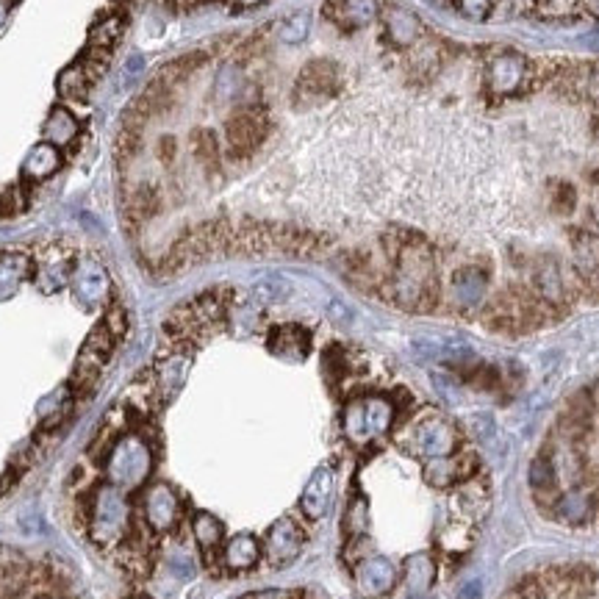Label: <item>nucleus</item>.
<instances>
[{
  "label": "nucleus",
  "instance_id": "1",
  "mask_svg": "<svg viewBox=\"0 0 599 599\" xmlns=\"http://www.w3.org/2000/svg\"><path fill=\"white\" fill-rule=\"evenodd\" d=\"M383 250L392 261L389 292L397 306L408 311H430L439 303V275L430 245L411 231H389L383 236Z\"/></svg>",
  "mask_w": 599,
  "mask_h": 599
},
{
  "label": "nucleus",
  "instance_id": "2",
  "mask_svg": "<svg viewBox=\"0 0 599 599\" xmlns=\"http://www.w3.org/2000/svg\"><path fill=\"white\" fill-rule=\"evenodd\" d=\"M150 475H153V447L142 433L125 430L111 441L106 453V477L111 486L131 494L145 489Z\"/></svg>",
  "mask_w": 599,
  "mask_h": 599
},
{
  "label": "nucleus",
  "instance_id": "3",
  "mask_svg": "<svg viewBox=\"0 0 599 599\" xmlns=\"http://www.w3.org/2000/svg\"><path fill=\"white\" fill-rule=\"evenodd\" d=\"M397 419V405L383 394H361L353 397L342 408V433L353 447H372L389 430Z\"/></svg>",
  "mask_w": 599,
  "mask_h": 599
},
{
  "label": "nucleus",
  "instance_id": "4",
  "mask_svg": "<svg viewBox=\"0 0 599 599\" xmlns=\"http://www.w3.org/2000/svg\"><path fill=\"white\" fill-rule=\"evenodd\" d=\"M86 530L89 538L100 547H114L120 544L128 530H131V505L125 491L117 486H100L92 500H89V516H86Z\"/></svg>",
  "mask_w": 599,
  "mask_h": 599
},
{
  "label": "nucleus",
  "instance_id": "5",
  "mask_svg": "<svg viewBox=\"0 0 599 599\" xmlns=\"http://www.w3.org/2000/svg\"><path fill=\"white\" fill-rule=\"evenodd\" d=\"M114 333L106 328V322L100 319L98 325L89 331L86 336V342L81 344V353L75 358V367H73V378H70V392L73 397H86V394L95 392V386L103 378V372L109 367L111 355H114Z\"/></svg>",
  "mask_w": 599,
  "mask_h": 599
},
{
  "label": "nucleus",
  "instance_id": "6",
  "mask_svg": "<svg viewBox=\"0 0 599 599\" xmlns=\"http://www.w3.org/2000/svg\"><path fill=\"white\" fill-rule=\"evenodd\" d=\"M400 441H403L408 453L430 461V458L453 455L458 450V430L447 416L428 411V414H422L411 422V428Z\"/></svg>",
  "mask_w": 599,
  "mask_h": 599
},
{
  "label": "nucleus",
  "instance_id": "7",
  "mask_svg": "<svg viewBox=\"0 0 599 599\" xmlns=\"http://www.w3.org/2000/svg\"><path fill=\"white\" fill-rule=\"evenodd\" d=\"M339 89H342V70H339V64L331 62V59H314L297 75L292 98L300 109L322 106V103L336 98Z\"/></svg>",
  "mask_w": 599,
  "mask_h": 599
},
{
  "label": "nucleus",
  "instance_id": "8",
  "mask_svg": "<svg viewBox=\"0 0 599 599\" xmlns=\"http://www.w3.org/2000/svg\"><path fill=\"white\" fill-rule=\"evenodd\" d=\"M269 136V117L267 111L258 106H245L236 114L228 117L225 123V147L231 150L236 159L253 156L258 147L267 142Z\"/></svg>",
  "mask_w": 599,
  "mask_h": 599
},
{
  "label": "nucleus",
  "instance_id": "9",
  "mask_svg": "<svg viewBox=\"0 0 599 599\" xmlns=\"http://www.w3.org/2000/svg\"><path fill=\"white\" fill-rule=\"evenodd\" d=\"M184 516V502L170 483H153L142 489V519L150 527V533L167 536L172 533Z\"/></svg>",
  "mask_w": 599,
  "mask_h": 599
},
{
  "label": "nucleus",
  "instance_id": "10",
  "mask_svg": "<svg viewBox=\"0 0 599 599\" xmlns=\"http://www.w3.org/2000/svg\"><path fill=\"white\" fill-rule=\"evenodd\" d=\"M70 286H73L75 303L86 311H98L109 303L111 275L98 258H78Z\"/></svg>",
  "mask_w": 599,
  "mask_h": 599
},
{
  "label": "nucleus",
  "instance_id": "11",
  "mask_svg": "<svg viewBox=\"0 0 599 599\" xmlns=\"http://www.w3.org/2000/svg\"><path fill=\"white\" fill-rule=\"evenodd\" d=\"M353 580L355 591L361 597L380 599L392 594L397 580H400V572H397L392 558H386V555H367V558H361V561L355 563Z\"/></svg>",
  "mask_w": 599,
  "mask_h": 599
},
{
  "label": "nucleus",
  "instance_id": "12",
  "mask_svg": "<svg viewBox=\"0 0 599 599\" xmlns=\"http://www.w3.org/2000/svg\"><path fill=\"white\" fill-rule=\"evenodd\" d=\"M192 369V350L189 347H178L167 355H161L153 367V375H150V386H153V394L159 403H167L175 394L184 389L186 375Z\"/></svg>",
  "mask_w": 599,
  "mask_h": 599
},
{
  "label": "nucleus",
  "instance_id": "13",
  "mask_svg": "<svg viewBox=\"0 0 599 599\" xmlns=\"http://www.w3.org/2000/svg\"><path fill=\"white\" fill-rule=\"evenodd\" d=\"M527 78H530V62L514 50L497 53L486 67V84H489L491 95H497V98L516 95L527 84Z\"/></svg>",
  "mask_w": 599,
  "mask_h": 599
},
{
  "label": "nucleus",
  "instance_id": "14",
  "mask_svg": "<svg viewBox=\"0 0 599 599\" xmlns=\"http://www.w3.org/2000/svg\"><path fill=\"white\" fill-rule=\"evenodd\" d=\"M264 558L272 566H286L292 563L303 547H306V533L303 527L294 522L292 516H281L269 525L267 536H264Z\"/></svg>",
  "mask_w": 599,
  "mask_h": 599
},
{
  "label": "nucleus",
  "instance_id": "15",
  "mask_svg": "<svg viewBox=\"0 0 599 599\" xmlns=\"http://www.w3.org/2000/svg\"><path fill=\"white\" fill-rule=\"evenodd\" d=\"M380 0H325L322 17L344 34H353L380 20Z\"/></svg>",
  "mask_w": 599,
  "mask_h": 599
},
{
  "label": "nucleus",
  "instance_id": "16",
  "mask_svg": "<svg viewBox=\"0 0 599 599\" xmlns=\"http://www.w3.org/2000/svg\"><path fill=\"white\" fill-rule=\"evenodd\" d=\"M75 261L70 253H64L62 247H50L45 256L34 264V283L42 294L62 292L64 286H70L73 281Z\"/></svg>",
  "mask_w": 599,
  "mask_h": 599
},
{
  "label": "nucleus",
  "instance_id": "17",
  "mask_svg": "<svg viewBox=\"0 0 599 599\" xmlns=\"http://www.w3.org/2000/svg\"><path fill=\"white\" fill-rule=\"evenodd\" d=\"M333 494H336V469L331 464H322L308 477L306 489L300 494V511L317 522L331 511Z\"/></svg>",
  "mask_w": 599,
  "mask_h": 599
},
{
  "label": "nucleus",
  "instance_id": "18",
  "mask_svg": "<svg viewBox=\"0 0 599 599\" xmlns=\"http://www.w3.org/2000/svg\"><path fill=\"white\" fill-rule=\"evenodd\" d=\"M380 23H383V37L389 39V45L400 50L414 48L416 42L422 39V34H425L419 17L403 9V6H386L380 12Z\"/></svg>",
  "mask_w": 599,
  "mask_h": 599
},
{
  "label": "nucleus",
  "instance_id": "19",
  "mask_svg": "<svg viewBox=\"0 0 599 599\" xmlns=\"http://www.w3.org/2000/svg\"><path fill=\"white\" fill-rule=\"evenodd\" d=\"M267 347L283 361H303L311 353V333L303 325H278L269 331Z\"/></svg>",
  "mask_w": 599,
  "mask_h": 599
},
{
  "label": "nucleus",
  "instance_id": "20",
  "mask_svg": "<svg viewBox=\"0 0 599 599\" xmlns=\"http://www.w3.org/2000/svg\"><path fill=\"white\" fill-rule=\"evenodd\" d=\"M436 561L430 558L428 552H414L408 555L403 563V586L408 599H422L428 597L430 588L436 586Z\"/></svg>",
  "mask_w": 599,
  "mask_h": 599
},
{
  "label": "nucleus",
  "instance_id": "21",
  "mask_svg": "<svg viewBox=\"0 0 599 599\" xmlns=\"http://www.w3.org/2000/svg\"><path fill=\"white\" fill-rule=\"evenodd\" d=\"M472 458L469 455H444V458H430L425 464V483L433 489H453L461 480L472 475Z\"/></svg>",
  "mask_w": 599,
  "mask_h": 599
},
{
  "label": "nucleus",
  "instance_id": "22",
  "mask_svg": "<svg viewBox=\"0 0 599 599\" xmlns=\"http://www.w3.org/2000/svg\"><path fill=\"white\" fill-rule=\"evenodd\" d=\"M62 150L56 145H50V142H39L28 150V156L23 159V181L28 184H42V181H48L53 178L56 172L62 170Z\"/></svg>",
  "mask_w": 599,
  "mask_h": 599
},
{
  "label": "nucleus",
  "instance_id": "23",
  "mask_svg": "<svg viewBox=\"0 0 599 599\" xmlns=\"http://www.w3.org/2000/svg\"><path fill=\"white\" fill-rule=\"evenodd\" d=\"M261 558H264V547H261V541H258L256 536H250V533L231 536L222 544V563H225V569H231V572H247V569H253Z\"/></svg>",
  "mask_w": 599,
  "mask_h": 599
},
{
  "label": "nucleus",
  "instance_id": "24",
  "mask_svg": "<svg viewBox=\"0 0 599 599\" xmlns=\"http://www.w3.org/2000/svg\"><path fill=\"white\" fill-rule=\"evenodd\" d=\"M81 134V123H78V117H75L73 111L67 109V106H53L48 111V117H45V123H42V136H45V142L50 145H56L59 150L64 147H70Z\"/></svg>",
  "mask_w": 599,
  "mask_h": 599
},
{
  "label": "nucleus",
  "instance_id": "25",
  "mask_svg": "<svg viewBox=\"0 0 599 599\" xmlns=\"http://www.w3.org/2000/svg\"><path fill=\"white\" fill-rule=\"evenodd\" d=\"M450 289H453V297L458 306H477L486 297V292H489V272L480 267H461L453 275Z\"/></svg>",
  "mask_w": 599,
  "mask_h": 599
},
{
  "label": "nucleus",
  "instance_id": "26",
  "mask_svg": "<svg viewBox=\"0 0 599 599\" xmlns=\"http://www.w3.org/2000/svg\"><path fill=\"white\" fill-rule=\"evenodd\" d=\"M34 272V261L23 253H0V303L20 292V286Z\"/></svg>",
  "mask_w": 599,
  "mask_h": 599
},
{
  "label": "nucleus",
  "instance_id": "27",
  "mask_svg": "<svg viewBox=\"0 0 599 599\" xmlns=\"http://www.w3.org/2000/svg\"><path fill=\"white\" fill-rule=\"evenodd\" d=\"M206 53L203 50H192V53H184V56H178V59H170L167 64H161L159 73L153 75V81H159V84H164L167 89H178V86L184 84L186 78H192V75L206 64Z\"/></svg>",
  "mask_w": 599,
  "mask_h": 599
},
{
  "label": "nucleus",
  "instance_id": "28",
  "mask_svg": "<svg viewBox=\"0 0 599 599\" xmlns=\"http://www.w3.org/2000/svg\"><path fill=\"white\" fill-rule=\"evenodd\" d=\"M536 294L544 306L558 308L566 303V283H563L561 267L552 258L541 261V267L536 269Z\"/></svg>",
  "mask_w": 599,
  "mask_h": 599
},
{
  "label": "nucleus",
  "instance_id": "29",
  "mask_svg": "<svg viewBox=\"0 0 599 599\" xmlns=\"http://www.w3.org/2000/svg\"><path fill=\"white\" fill-rule=\"evenodd\" d=\"M125 28H128V20H125L123 12H111L98 17L92 28H89V48L95 50H111L120 45V39H123Z\"/></svg>",
  "mask_w": 599,
  "mask_h": 599
},
{
  "label": "nucleus",
  "instance_id": "30",
  "mask_svg": "<svg viewBox=\"0 0 599 599\" xmlns=\"http://www.w3.org/2000/svg\"><path fill=\"white\" fill-rule=\"evenodd\" d=\"M594 494L586 489H572V491H563L558 502H555V514L563 522H569V525H580V522H588L591 514H594Z\"/></svg>",
  "mask_w": 599,
  "mask_h": 599
},
{
  "label": "nucleus",
  "instance_id": "31",
  "mask_svg": "<svg viewBox=\"0 0 599 599\" xmlns=\"http://www.w3.org/2000/svg\"><path fill=\"white\" fill-rule=\"evenodd\" d=\"M92 86H95V81L89 78V73H86L81 62L64 67L62 73H59V78H56V89H59V95H62V100H67V103H86Z\"/></svg>",
  "mask_w": 599,
  "mask_h": 599
},
{
  "label": "nucleus",
  "instance_id": "32",
  "mask_svg": "<svg viewBox=\"0 0 599 599\" xmlns=\"http://www.w3.org/2000/svg\"><path fill=\"white\" fill-rule=\"evenodd\" d=\"M192 536H195L197 547L203 552L220 550L222 544H225V525H222L220 516L208 514V511H197L192 516Z\"/></svg>",
  "mask_w": 599,
  "mask_h": 599
},
{
  "label": "nucleus",
  "instance_id": "33",
  "mask_svg": "<svg viewBox=\"0 0 599 599\" xmlns=\"http://www.w3.org/2000/svg\"><path fill=\"white\" fill-rule=\"evenodd\" d=\"M147 120H142L136 111H128L125 114L123 125H120V131H117V139H114V150H117V159H134L136 153H139V145H142V125Z\"/></svg>",
  "mask_w": 599,
  "mask_h": 599
},
{
  "label": "nucleus",
  "instance_id": "34",
  "mask_svg": "<svg viewBox=\"0 0 599 599\" xmlns=\"http://www.w3.org/2000/svg\"><path fill=\"white\" fill-rule=\"evenodd\" d=\"M192 153H195L197 164L206 172L220 170V139H217V134L211 128H197L195 134H192Z\"/></svg>",
  "mask_w": 599,
  "mask_h": 599
},
{
  "label": "nucleus",
  "instance_id": "35",
  "mask_svg": "<svg viewBox=\"0 0 599 599\" xmlns=\"http://www.w3.org/2000/svg\"><path fill=\"white\" fill-rule=\"evenodd\" d=\"M159 211V189L150 184H139L128 195V203H125V214L134 222H145L150 220L153 214Z\"/></svg>",
  "mask_w": 599,
  "mask_h": 599
},
{
  "label": "nucleus",
  "instance_id": "36",
  "mask_svg": "<svg viewBox=\"0 0 599 599\" xmlns=\"http://www.w3.org/2000/svg\"><path fill=\"white\" fill-rule=\"evenodd\" d=\"M527 480H530V489L538 491V494H550V491L558 489V469H555L550 453H541L530 461Z\"/></svg>",
  "mask_w": 599,
  "mask_h": 599
},
{
  "label": "nucleus",
  "instance_id": "37",
  "mask_svg": "<svg viewBox=\"0 0 599 599\" xmlns=\"http://www.w3.org/2000/svg\"><path fill=\"white\" fill-rule=\"evenodd\" d=\"M580 9H583L580 0H533V12L541 20H569Z\"/></svg>",
  "mask_w": 599,
  "mask_h": 599
},
{
  "label": "nucleus",
  "instance_id": "38",
  "mask_svg": "<svg viewBox=\"0 0 599 599\" xmlns=\"http://www.w3.org/2000/svg\"><path fill=\"white\" fill-rule=\"evenodd\" d=\"M308 34H311V14L308 12L292 14L278 25V37L289 45H300L303 39H308Z\"/></svg>",
  "mask_w": 599,
  "mask_h": 599
},
{
  "label": "nucleus",
  "instance_id": "39",
  "mask_svg": "<svg viewBox=\"0 0 599 599\" xmlns=\"http://www.w3.org/2000/svg\"><path fill=\"white\" fill-rule=\"evenodd\" d=\"M494 6H497V0H455V9L472 23H486L494 14Z\"/></svg>",
  "mask_w": 599,
  "mask_h": 599
},
{
  "label": "nucleus",
  "instance_id": "40",
  "mask_svg": "<svg viewBox=\"0 0 599 599\" xmlns=\"http://www.w3.org/2000/svg\"><path fill=\"white\" fill-rule=\"evenodd\" d=\"M28 203V197H25V186L23 184H14L9 189H3L0 192V217H14V214H20Z\"/></svg>",
  "mask_w": 599,
  "mask_h": 599
},
{
  "label": "nucleus",
  "instance_id": "41",
  "mask_svg": "<svg viewBox=\"0 0 599 599\" xmlns=\"http://www.w3.org/2000/svg\"><path fill=\"white\" fill-rule=\"evenodd\" d=\"M367 500L364 497H355L347 508V533L350 536H361L369 525V514H367Z\"/></svg>",
  "mask_w": 599,
  "mask_h": 599
},
{
  "label": "nucleus",
  "instance_id": "42",
  "mask_svg": "<svg viewBox=\"0 0 599 599\" xmlns=\"http://www.w3.org/2000/svg\"><path fill=\"white\" fill-rule=\"evenodd\" d=\"M577 195H575V186L572 184H558L552 186V211H558V214H572L575 211Z\"/></svg>",
  "mask_w": 599,
  "mask_h": 599
},
{
  "label": "nucleus",
  "instance_id": "43",
  "mask_svg": "<svg viewBox=\"0 0 599 599\" xmlns=\"http://www.w3.org/2000/svg\"><path fill=\"white\" fill-rule=\"evenodd\" d=\"M170 572L178 580H192L197 575V563L189 555H172L170 558Z\"/></svg>",
  "mask_w": 599,
  "mask_h": 599
},
{
  "label": "nucleus",
  "instance_id": "44",
  "mask_svg": "<svg viewBox=\"0 0 599 599\" xmlns=\"http://www.w3.org/2000/svg\"><path fill=\"white\" fill-rule=\"evenodd\" d=\"M103 322H106V328L114 333V339H123V333L128 331V317H125V311L120 306H114L111 311H106Z\"/></svg>",
  "mask_w": 599,
  "mask_h": 599
},
{
  "label": "nucleus",
  "instance_id": "45",
  "mask_svg": "<svg viewBox=\"0 0 599 599\" xmlns=\"http://www.w3.org/2000/svg\"><path fill=\"white\" fill-rule=\"evenodd\" d=\"M483 580H466L464 586L458 588V594H455V599H483Z\"/></svg>",
  "mask_w": 599,
  "mask_h": 599
},
{
  "label": "nucleus",
  "instance_id": "46",
  "mask_svg": "<svg viewBox=\"0 0 599 599\" xmlns=\"http://www.w3.org/2000/svg\"><path fill=\"white\" fill-rule=\"evenodd\" d=\"M159 156L164 161L175 159V139L172 136H161L159 139Z\"/></svg>",
  "mask_w": 599,
  "mask_h": 599
},
{
  "label": "nucleus",
  "instance_id": "47",
  "mask_svg": "<svg viewBox=\"0 0 599 599\" xmlns=\"http://www.w3.org/2000/svg\"><path fill=\"white\" fill-rule=\"evenodd\" d=\"M264 0H231V9H236V12H245V9H256V6H261Z\"/></svg>",
  "mask_w": 599,
  "mask_h": 599
},
{
  "label": "nucleus",
  "instance_id": "48",
  "mask_svg": "<svg viewBox=\"0 0 599 599\" xmlns=\"http://www.w3.org/2000/svg\"><path fill=\"white\" fill-rule=\"evenodd\" d=\"M583 12H588L594 20H599V0H580Z\"/></svg>",
  "mask_w": 599,
  "mask_h": 599
},
{
  "label": "nucleus",
  "instance_id": "49",
  "mask_svg": "<svg viewBox=\"0 0 599 599\" xmlns=\"http://www.w3.org/2000/svg\"><path fill=\"white\" fill-rule=\"evenodd\" d=\"M253 599H289V594L286 591H261Z\"/></svg>",
  "mask_w": 599,
  "mask_h": 599
},
{
  "label": "nucleus",
  "instance_id": "50",
  "mask_svg": "<svg viewBox=\"0 0 599 599\" xmlns=\"http://www.w3.org/2000/svg\"><path fill=\"white\" fill-rule=\"evenodd\" d=\"M12 12V0H0V28L6 23V17Z\"/></svg>",
  "mask_w": 599,
  "mask_h": 599
},
{
  "label": "nucleus",
  "instance_id": "51",
  "mask_svg": "<svg viewBox=\"0 0 599 599\" xmlns=\"http://www.w3.org/2000/svg\"><path fill=\"white\" fill-rule=\"evenodd\" d=\"M245 599H253V597H245Z\"/></svg>",
  "mask_w": 599,
  "mask_h": 599
}]
</instances>
